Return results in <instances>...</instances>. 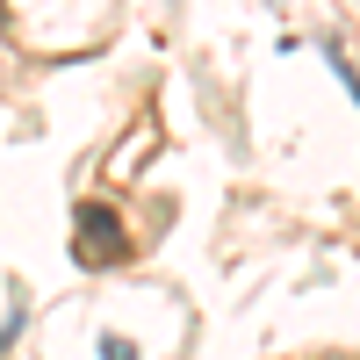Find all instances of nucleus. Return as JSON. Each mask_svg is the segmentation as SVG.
I'll use <instances>...</instances> for the list:
<instances>
[{
	"label": "nucleus",
	"mask_w": 360,
	"mask_h": 360,
	"mask_svg": "<svg viewBox=\"0 0 360 360\" xmlns=\"http://www.w3.org/2000/svg\"><path fill=\"white\" fill-rule=\"evenodd\" d=\"M324 58H332V65H339V79H346V94H353V101H360V72H353V58H346V51H339V44H324Z\"/></svg>",
	"instance_id": "obj_2"
},
{
	"label": "nucleus",
	"mask_w": 360,
	"mask_h": 360,
	"mask_svg": "<svg viewBox=\"0 0 360 360\" xmlns=\"http://www.w3.org/2000/svg\"><path fill=\"white\" fill-rule=\"evenodd\" d=\"M101 360H137V346H130V339H115V332H108V339H101Z\"/></svg>",
	"instance_id": "obj_3"
},
{
	"label": "nucleus",
	"mask_w": 360,
	"mask_h": 360,
	"mask_svg": "<svg viewBox=\"0 0 360 360\" xmlns=\"http://www.w3.org/2000/svg\"><path fill=\"white\" fill-rule=\"evenodd\" d=\"M72 245H79L86 266H108L115 252L130 245V231L115 224V209H108V202H79V209H72Z\"/></svg>",
	"instance_id": "obj_1"
}]
</instances>
